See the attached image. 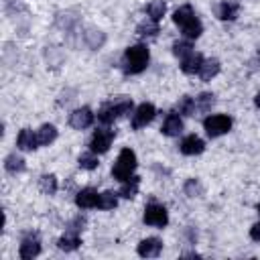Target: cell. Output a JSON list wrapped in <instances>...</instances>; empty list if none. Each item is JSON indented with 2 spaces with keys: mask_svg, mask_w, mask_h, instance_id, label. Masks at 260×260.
Wrapping results in <instances>:
<instances>
[{
  "mask_svg": "<svg viewBox=\"0 0 260 260\" xmlns=\"http://www.w3.org/2000/svg\"><path fill=\"white\" fill-rule=\"evenodd\" d=\"M179 114H187V116H191L193 112H195V102L189 98V95H185L181 102H179Z\"/></svg>",
  "mask_w": 260,
  "mask_h": 260,
  "instance_id": "cell-30",
  "label": "cell"
},
{
  "mask_svg": "<svg viewBox=\"0 0 260 260\" xmlns=\"http://www.w3.org/2000/svg\"><path fill=\"white\" fill-rule=\"evenodd\" d=\"M217 16L221 20H234L238 16V4L236 2H221L217 8Z\"/></svg>",
  "mask_w": 260,
  "mask_h": 260,
  "instance_id": "cell-21",
  "label": "cell"
},
{
  "mask_svg": "<svg viewBox=\"0 0 260 260\" xmlns=\"http://www.w3.org/2000/svg\"><path fill=\"white\" fill-rule=\"evenodd\" d=\"M37 138H39V144L41 146H47L51 144L55 138H57V130L53 124H43L39 130H37Z\"/></svg>",
  "mask_w": 260,
  "mask_h": 260,
  "instance_id": "cell-18",
  "label": "cell"
},
{
  "mask_svg": "<svg viewBox=\"0 0 260 260\" xmlns=\"http://www.w3.org/2000/svg\"><path fill=\"white\" fill-rule=\"evenodd\" d=\"M148 16H150V20H154V22H158L162 16H165V10H167V4L162 2V0H154V2H150L148 4Z\"/></svg>",
  "mask_w": 260,
  "mask_h": 260,
  "instance_id": "cell-22",
  "label": "cell"
},
{
  "mask_svg": "<svg viewBox=\"0 0 260 260\" xmlns=\"http://www.w3.org/2000/svg\"><path fill=\"white\" fill-rule=\"evenodd\" d=\"M250 238L256 240V242H260V221L252 225V230H250Z\"/></svg>",
  "mask_w": 260,
  "mask_h": 260,
  "instance_id": "cell-32",
  "label": "cell"
},
{
  "mask_svg": "<svg viewBox=\"0 0 260 260\" xmlns=\"http://www.w3.org/2000/svg\"><path fill=\"white\" fill-rule=\"evenodd\" d=\"M181 152L183 154H201L203 152V148H205V142L199 138V136H195V134H191V136H185L183 138V142H181Z\"/></svg>",
  "mask_w": 260,
  "mask_h": 260,
  "instance_id": "cell-13",
  "label": "cell"
},
{
  "mask_svg": "<svg viewBox=\"0 0 260 260\" xmlns=\"http://www.w3.org/2000/svg\"><path fill=\"white\" fill-rule=\"evenodd\" d=\"M215 104V95L213 93H201L197 98V104H195V110H201V112H207L211 110V106Z\"/></svg>",
  "mask_w": 260,
  "mask_h": 260,
  "instance_id": "cell-24",
  "label": "cell"
},
{
  "mask_svg": "<svg viewBox=\"0 0 260 260\" xmlns=\"http://www.w3.org/2000/svg\"><path fill=\"white\" fill-rule=\"evenodd\" d=\"M203 128H205V132H207L211 138H217V136L230 132V128H232V118L225 116V114L207 116V118L203 120Z\"/></svg>",
  "mask_w": 260,
  "mask_h": 260,
  "instance_id": "cell-5",
  "label": "cell"
},
{
  "mask_svg": "<svg viewBox=\"0 0 260 260\" xmlns=\"http://www.w3.org/2000/svg\"><path fill=\"white\" fill-rule=\"evenodd\" d=\"M160 250H162V242L158 238H146L138 244V254L142 258H154L160 254Z\"/></svg>",
  "mask_w": 260,
  "mask_h": 260,
  "instance_id": "cell-12",
  "label": "cell"
},
{
  "mask_svg": "<svg viewBox=\"0 0 260 260\" xmlns=\"http://www.w3.org/2000/svg\"><path fill=\"white\" fill-rule=\"evenodd\" d=\"M118 205V197L112 191H106L100 195V209H114Z\"/></svg>",
  "mask_w": 260,
  "mask_h": 260,
  "instance_id": "cell-25",
  "label": "cell"
},
{
  "mask_svg": "<svg viewBox=\"0 0 260 260\" xmlns=\"http://www.w3.org/2000/svg\"><path fill=\"white\" fill-rule=\"evenodd\" d=\"M4 167H6L8 173H20V171H24V158H20L16 154H10L4 162Z\"/></svg>",
  "mask_w": 260,
  "mask_h": 260,
  "instance_id": "cell-23",
  "label": "cell"
},
{
  "mask_svg": "<svg viewBox=\"0 0 260 260\" xmlns=\"http://www.w3.org/2000/svg\"><path fill=\"white\" fill-rule=\"evenodd\" d=\"M100 195H102V193H98L95 189L87 187V189H81V191L75 195V203H77V207H81V209L100 207Z\"/></svg>",
  "mask_w": 260,
  "mask_h": 260,
  "instance_id": "cell-10",
  "label": "cell"
},
{
  "mask_svg": "<svg viewBox=\"0 0 260 260\" xmlns=\"http://www.w3.org/2000/svg\"><path fill=\"white\" fill-rule=\"evenodd\" d=\"M41 189L49 195H53L57 191V177L55 175H43L41 177Z\"/></svg>",
  "mask_w": 260,
  "mask_h": 260,
  "instance_id": "cell-26",
  "label": "cell"
},
{
  "mask_svg": "<svg viewBox=\"0 0 260 260\" xmlns=\"http://www.w3.org/2000/svg\"><path fill=\"white\" fill-rule=\"evenodd\" d=\"M130 110H132V100L120 98V100H116V102H112V104H106V106L98 112V120L104 122V124H112L114 120H118L120 116L128 114Z\"/></svg>",
  "mask_w": 260,
  "mask_h": 260,
  "instance_id": "cell-4",
  "label": "cell"
},
{
  "mask_svg": "<svg viewBox=\"0 0 260 260\" xmlns=\"http://www.w3.org/2000/svg\"><path fill=\"white\" fill-rule=\"evenodd\" d=\"M156 32H158V26H156L154 20H150V22H142V24L138 26V35H142V37H154Z\"/></svg>",
  "mask_w": 260,
  "mask_h": 260,
  "instance_id": "cell-29",
  "label": "cell"
},
{
  "mask_svg": "<svg viewBox=\"0 0 260 260\" xmlns=\"http://www.w3.org/2000/svg\"><path fill=\"white\" fill-rule=\"evenodd\" d=\"M91 122H93V114H91L89 108H77V110H73L71 116H69V124H71L75 130H83V128L91 126Z\"/></svg>",
  "mask_w": 260,
  "mask_h": 260,
  "instance_id": "cell-9",
  "label": "cell"
},
{
  "mask_svg": "<svg viewBox=\"0 0 260 260\" xmlns=\"http://www.w3.org/2000/svg\"><path fill=\"white\" fill-rule=\"evenodd\" d=\"M219 73V61L217 59H203L201 63V69H199V75L203 81H209L211 77H215Z\"/></svg>",
  "mask_w": 260,
  "mask_h": 260,
  "instance_id": "cell-17",
  "label": "cell"
},
{
  "mask_svg": "<svg viewBox=\"0 0 260 260\" xmlns=\"http://www.w3.org/2000/svg\"><path fill=\"white\" fill-rule=\"evenodd\" d=\"M148 59H150V53H148L146 45H134V47H128L126 53H124V59H122L124 71L130 73V75H136V73H140V71L146 69Z\"/></svg>",
  "mask_w": 260,
  "mask_h": 260,
  "instance_id": "cell-2",
  "label": "cell"
},
{
  "mask_svg": "<svg viewBox=\"0 0 260 260\" xmlns=\"http://www.w3.org/2000/svg\"><path fill=\"white\" fill-rule=\"evenodd\" d=\"M134 169H136V154H134V150H130V148H122L120 154H118V160L114 162V169H112L114 179H118V181H126V179L132 177Z\"/></svg>",
  "mask_w": 260,
  "mask_h": 260,
  "instance_id": "cell-3",
  "label": "cell"
},
{
  "mask_svg": "<svg viewBox=\"0 0 260 260\" xmlns=\"http://www.w3.org/2000/svg\"><path fill=\"white\" fill-rule=\"evenodd\" d=\"M39 252H41V242H39V238L37 236H26L22 242H20V250H18V254H20V258H24V260H30V258H35V256H39Z\"/></svg>",
  "mask_w": 260,
  "mask_h": 260,
  "instance_id": "cell-11",
  "label": "cell"
},
{
  "mask_svg": "<svg viewBox=\"0 0 260 260\" xmlns=\"http://www.w3.org/2000/svg\"><path fill=\"white\" fill-rule=\"evenodd\" d=\"M144 223L154 225V228H165L169 223V213L165 209V205L158 203H150L144 209Z\"/></svg>",
  "mask_w": 260,
  "mask_h": 260,
  "instance_id": "cell-6",
  "label": "cell"
},
{
  "mask_svg": "<svg viewBox=\"0 0 260 260\" xmlns=\"http://www.w3.org/2000/svg\"><path fill=\"white\" fill-rule=\"evenodd\" d=\"M254 104H256V108H260V91L256 93V98H254Z\"/></svg>",
  "mask_w": 260,
  "mask_h": 260,
  "instance_id": "cell-33",
  "label": "cell"
},
{
  "mask_svg": "<svg viewBox=\"0 0 260 260\" xmlns=\"http://www.w3.org/2000/svg\"><path fill=\"white\" fill-rule=\"evenodd\" d=\"M79 244H81V240H79V236H77L75 232L65 234V236L59 238V242H57V246H59L61 250H65V252H71V250L79 248Z\"/></svg>",
  "mask_w": 260,
  "mask_h": 260,
  "instance_id": "cell-19",
  "label": "cell"
},
{
  "mask_svg": "<svg viewBox=\"0 0 260 260\" xmlns=\"http://www.w3.org/2000/svg\"><path fill=\"white\" fill-rule=\"evenodd\" d=\"M160 130H162L165 136H177L183 130V120L179 118V114H169L165 118V124H162Z\"/></svg>",
  "mask_w": 260,
  "mask_h": 260,
  "instance_id": "cell-16",
  "label": "cell"
},
{
  "mask_svg": "<svg viewBox=\"0 0 260 260\" xmlns=\"http://www.w3.org/2000/svg\"><path fill=\"white\" fill-rule=\"evenodd\" d=\"M112 140H114V132L112 130H108V128L95 130L93 136H91V140H89V150L95 152V154H102V152H106L110 148Z\"/></svg>",
  "mask_w": 260,
  "mask_h": 260,
  "instance_id": "cell-7",
  "label": "cell"
},
{
  "mask_svg": "<svg viewBox=\"0 0 260 260\" xmlns=\"http://www.w3.org/2000/svg\"><path fill=\"white\" fill-rule=\"evenodd\" d=\"M138 183H140V177H130V179H126V181H122V189H120V195L122 197H126V199H132L134 195H136V191H138Z\"/></svg>",
  "mask_w": 260,
  "mask_h": 260,
  "instance_id": "cell-20",
  "label": "cell"
},
{
  "mask_svg": "<svg viewBox=\"0 0 260 260\" xmlns=\"http://www.w3.org/2000/svg\"><path fill=\"white\" fill-rule=\"evenodd\" d=\"M258 211H260V207H258Z\"/></svg>",
  "mask_w": 260,
  "mask_h": 260,
  "instance_id": "cell-34",
  "label": "cell"
},
{
  "mask_svg": "<svg viewBox=\"0 0 260 260\" xmlns=\"http://www.w3.org/2000/svg\"><path fill=\"white\" fill-rule=\"evenodd\" d=\"M79 167L81 169H87V171H91V169H95L98 167V156H95V152H85V154H81L79 156Z\"/></svg>",
  "mask_w": 260,
  "mask_h": 260,
  "instance_id": "cell-27",
  "label": "cell"
},
{
  "mask_svg": "<svg viewBox=\"0 0 260 260\" xmlns=\"http://www.w3.org/2000/svg\"><path fill=\"white\" fill-rule=\"evenodd\" d=\"M201 63H203V57H201L199 53L191 51L187 57L181 59V69H183V73H189V75H191V73H199Z\"/></svg>",
  "mask_w": 260,
  "mask_h": 260,
  "instance_id": "cell-15",
  "label": "cell"
},
{
  "mask_svg": "<svg viewBox=\"0 0 260 260\" xmlns=\"http://www.w3.org/2000/svg\"><path fill=\"white\" fill-rule=\"evenodd\" d=\"M16 146H18L20 150H35V148L39 146V138H37V134H32V130L24 128V130H20L18 136H16Z\"/></svg>",
  "mask_w": 260,
  "mask_h": 260,
  "instance_id": "cell-14",
  "label": "cell"
},
{
  "mask_svg": "<svg viewBox=\"0 0 260 260\" xmlns=\"http://www.w3.org/2000/svg\"><path fill=\"white\" fill-rule=\"evenodd\" d=\"M154 114H156V110H154V106H152V104H146V102H144V104H140V106L136 108L134 116H132V128H134V130L144 128L146 124H150V122H152Z\"/></svg>",
  "mask_w": 260,
  "mask_h": 260,
  "instance_id": "cell-8",
  "label": "cell"
},
{
  "mask_svg": "<svg viewBox=\"0 0 260 260\" xmlns=\"http://www.w3.org/2000/svg\"><path fill=\"white\" fill-rule=\"evenodd\" d=\"M193 51V47L189 45V43H185V41H177L175 45H173V53L179 57V59H183V57H187L189 53Z\"/></svg>",
  "mask_w": 260,
  "mask_h": 260,
  "instance_id": "cell-28",
  "label": "cell"
},
{
  "mask_svg": "<svg viewBox=\"0 0 260 260\" xmlns=\"http://www.w3.org/2000/svg\"><path fill=\"white\" fill-rule=\"evenodd\" d=\"M173 20H175V24L183 30V35L189 37V39H197V37L203 32V24H201V20L195 16L193 8L187 6V4L181 6L179 10H175Z\"/></svg>",
  "mask_w": 260,
  "mask_h": 260,
  "instance_id": "cell-1",
  "label": "cell"
},
{
  "mask_svg": "<svg viewBox=\"0 0 260 260\" xmlns=\"http://www.w3.org/2000/svg\"><path fill=\"white\" fill-rule=\"evenodd\" d=\"M185 191H187L191 197H195V193H201V185H199L195 179H191V181L185 185Z\"/></svg>",
  "mask_w": 260,
  "mask_h": 260,
  "instance_id": "cell-31",
  "label": "cell"
}]
</instances>
